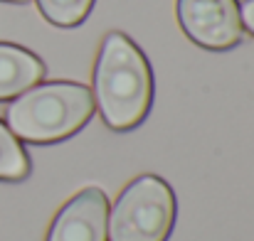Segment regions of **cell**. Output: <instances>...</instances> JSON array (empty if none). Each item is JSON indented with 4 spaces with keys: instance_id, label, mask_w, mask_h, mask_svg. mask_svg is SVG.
Segmentation results:
<instances>
[{
    "instance_id": "6da1fadb",
    "label": "cell",
    "mask_w": 254,
    "mask_h": 241,
    "mask_svg": "<svg viewBox=\"0 0 254 241\" xmlns=\"http://www.w3.org/2000/svg\"><path fill=\"white\" fill-rule=\"evenodd\" d=\"M153 103V72L146 54L124 35L109 32L94 67V106L111 131L141 126Z\"/></svg>"
},
{
    "instance_id": "7a4b0ae2",
    "label": "cell",
    "mask_w": 254,
    "mask_h": 241,
    "mask_svg": "<svg viewBox=\"0 0 254 241\" xmlns=\"http://www.w3.org/2000/svg\"><path fill=\"white\" fill-rule=\"evenodd\" d=\"M94 96L82 84L50 81L15 96L5 111L15 138L35 145H50L79 133L94 116Z\"/></svg>"
},
{
    "instance_id": "3957f363",
    "label": "cell",
    "mask_w": 254,
    "mask_h": 241,
    "mask_svg": "<svg viewBox=\"0 0 254 241\" xmlns=\"http://www.w3.org/2000/svg\"><path fill=\"white\" fill-rule=\"evenodd\" d=\"M175 224V194L156 175L136 177L109 214V241H166Z\"/></svg>"
},
{
    "instance_id": "277c9868",
    "label": "cell",
    "mask_w": 254,
    "mask_h": 241,
    "mask_svg": "<svg viewBox=\"0 0 254 241\" xmlns=\"http://www.w3.org/2000/svg\"><path fill=\"white\" fill-rule=\"evenodd\" d=\"M178 22L197 47L212 52L237 47L245 32L237 0H178Z\"/></svg>"
},
{
    "instance_id": "5b68a950",
    "label": "cell",
    "mask_w": 254,
    "mask_h": 241,
    "mask_svg": "<svg viewBox=\"0 0 254 241\" xmlns=\"http://www.w3.org/2000/svg\"><path fill=\"white\" fill-rule=\"evenodd\" d=\"M109 199L99 187L74 194L55 217L47 241H109Z\"/></svg>"
},
{
    "instance_id": "8992f818",
    "label": "cell",
    "mask_w": 254,
    "mask_h": 241,
    "mask_svg": "<svg viewBox=\"0 0 254 241\" xmlns=\"http://www.w3.org/2000/svg\"><path fill=\"white\" fill-rule=\"evenodd\" d=\"M45 79V64L30 49L0 42V101L15 98Z\"/></svg>"
},
{
    "instance_id": "52a82bcc",
    "label": "cell",
    "mask_w": 254,
    "mask_h": 241,
    "mask_svg": "<svg viewBox=\"0 0 254 241\" xmlns=\"http://www.w3.org/2000/svg\"><path fill=\"white\" fill-rule=\"evenodd\" d=\"M32 165L20 145V141L10 133V128L0 121V180L2 182H20L30 175Z\"/></svg>"
},
{
    "instance_id": "ba28073f",
    "label": "cell",
    "mask_w": 254,
    "mask_h": 241,
    "mask_svg": "<svg viewBox=\"0 0 254 241\" xmlns=\"http://www.w3.org/2000/svg\"><path fill=\"white\" fill-rule=\"evenodd\" d=\"M40 12L57 27H77L86 20L94 0H37Z\"/></svg>"
},
{
    "instance_id": "9c48e42d",
    "label": "cell",
    "mask_w": 254,
    "mask_h": 241,
    "mask_svg": "<svg viewBox=\"0 0 254 241\" xmlns=\"http://www.w3.org/2000/svg\"><path fill=\"white\" fill-rule=\"evenodd\" d=\"M240 17H242V27H247L250 35H254V0H245L240 5Z\"/></svg>"
},
{
    "instance_id": "30bf717a",
    "label": "cell",
    "mask_w": 254,
    "mask_h": 241,
    "mask_svg": "<svg viewBox=\"0 0 254 241\" xmlns=\"http://www.w3.org/2000/svg\"><path fill=\"white\" fill-rule=\"evenodd\" d=\"M5 2H27V0H5Z\"/></svg>"
}]
</instances>
